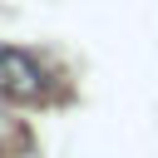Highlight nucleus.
<instances>
[{
  "mask_svg": "<svg viewBox=\"0 0 158 158\" xmlns=\"http://www.w3.org/2000/svg\"><path fill=\"white\" fill-rule=\"evenodd\" d=\"M44 89H49V74L40 69V59L25 54V49L0 44V94L15 99V104H40Z\"/></svg>",
  "mask_w": 158,
  "mask_h": 158,
  "instance_id": "obj_1",
  "label": "nucleus"
}]
</instances>
